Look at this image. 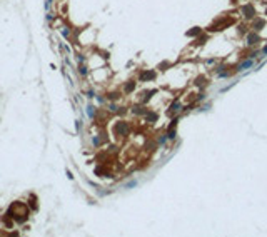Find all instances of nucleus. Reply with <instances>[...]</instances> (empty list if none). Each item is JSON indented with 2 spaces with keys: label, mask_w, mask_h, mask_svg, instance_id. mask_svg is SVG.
<instances>
[{
  "label": "nucleus",
  "mask_w": 267,
  "mask_h": 237,
  "mask_svg": "<svg viewBox=\"0 0 267 237\" xmlns=\"http://www.w3.org/2000/svg\"><path fill=\"white\" fill-rule=\"evenodd\" d=\"M154 94H157V90H155V88H154V90H150V92H147V94H145V97H144V100H142V102H144V104H145V102H149V99H150V97H152V95H154Z\"/></svg>",
  "instance_id": "obj_11"
},
{
  "label": "nucleus",
  "mask_w": 267,
  "mask_h": 237,
  "mask_svg": "<svg viewBox=\"0 0 267 237\" xmlns=\"http://www.w3.org/2000/svg\"><path fill=\"white\" fill-rule=\"evenodd\" d=\"M167 139H169V137H167V135H164V137H160V139H159V142H160V144H165V142H167Z\"/></svg>",
  "instance_id": "obj_20"
},
{
  "label": "nucleus",
  "mask_w": 267,
  "mask_h": 237,
  "mask_svg": "<svg viewBox=\"0 0 267 237\" xmlns=\"http://www.w3.org/2000/svg\"><path fill=\"white\" fill-rule=\"evenodd\" d=\"M152 79H155V72L154 70H145V72H142V74L139 75V80L140 82H149Z\"/></svg>",
  "instance_id": "obj_1"
},
{
  "label": "nucleus",
  "mask_w": 267,
  "mask_h": 237,
  "mask_svg": "<svg viewBox=\"0 0 267 237\" xmlns=\"http://www.w3.org/2000/svg\"><path fill=\"white\" fill-rule=\"evenodd\" d=\"M134 114H145L147 110H145V108L144 107H135V108H134V110H132Z\"/></svg>",
  "instance_id": "obj_12"
},
{
  "label": "nucleus",
  "mask_w": 267,
  "mask_h": 237,
  "mask_svg": "<svg viewBox=\"0 0 267 237\" xmlns=\"http://www.w3.org/2000/svg\"><path fill=\"white\" fill-rule=\"evenodd\" d=\"M264 25H265V22H264L262 19L255 20V22H254V28H255V32H257V30H262V27H264Z\"/></svg>",
  "instance_id": "obj_9"
},
{
  "label": "nucleus",
  "mask_w": 267,
  "mask_h": 237,
  "mask_svg": "<svg viewBox=\"0 0 267 237\" xmlns=\"http://www.w3.org/2000/svg\"><path fill=\"white\" fill-rule=\"evenodd\" d=\"M119 134H127V130H129V127H127V124L125 122H119L117 124V129H115Z\"/></svg>",
  "instance_id": "obj_7"
},
{
  "label": "nucleus",
  "mask_w": 267,
  "mask_h": 237,
  "mask_svg": "<svg viewBox=\"0 0 267 237\" xmlns=\"http://www.w3.org/2000/svg\"><path fill=\"white\" fill-rule=\"evenodd\" d=\"M242 12H244V17H245V19H254V15H255V10H254L252 5H245V7L242 8Z\"/></svg>",
  "instance_id": "obj_2"
},
{
  "label": "nucleus",
  "mask_w": 267,
  "mask_h": 237,
  "mask_svg": "<svg viewBox=\"0 0 267 237\" xmlns=\"http://www.w3.org/2000/svg\"><path fill=\"white\" fill-rule=\"evenodd\" d=\"M254 65V60L252 59H249V60H245V62H242V64H239L237 65V68H235V72H244V70H247L249 67H252Z\"/></svg>",
  "instance_id": "obj_3"
},
{
  "label": "nucleus",
  "mask_w": 267,
  "mask_h": 237,
  "mask_svg": "<svg viewBox=\"0 0 267 237\" xmlns=\"http://www.w3.org/2000/svg\"><path fill=\"white\" fill-rule=\"evenodd\" d=\"M134 90H135V82H132V80L127 82L125 87H124V92H125V94H132Z\"/></svg>",
  "instance_id": "obj_6"
},
{
  "label": "nucleus",
  "mask_w": 267,
  "mask_h": 237,
  "mask_svg": "<svg viewBox=\"0 0 267 237\" xmlns=\"http://www.w3.org/2000/svg\"><path fill=\"white\" fill-rule=\"evenodd\" d=\"M62 33H64V37H69V30H67V28H64Z\"/></svg>",
  "instance_id": "obj_21"
},
{
  "label": "nucleus",
  "mask_w": 267,
  "mask_h": 237,
  "mask_svg": "<svg viewBox=\"0 0 267 237\" xmlns=\"http://www.w3.org/2000/svg\"><path fill=\"white\" fill-rule=\"evenodd\" d=\"M177 122H179V117H174L172 120H170V125H169V129H174V127L177 125Z\"/></svg>",
  "instance_id": "obj_14"
},
{
  "label": "nucleus",
  "mask_w": 267,
  "mask_h": 237,
  "mask_svg": "<svg viewBox=\"0 0 267 237\" xmlns=\"http://www.w3.org/2000/svg\"><path fill=\"white\" fill-rule=\"evenodd\" d=\"M167 137H169V139H175V130H174V129H169Z\"/></svg>",
  "instance_id": "obj_16"
},
{
  "label": "nucleus",
  "mask_w": 267,
  "mask_h": 237,
  "mask_svg": "<svg viewBox=\"0 0 267 237\" xmlns=\"http://www.w3.org/2000/svg\"><path fill=\"white\" fill-rule=\"evenodd\" d=\"M157 119H159V115H157L155 112H152V114H149V115H147V120H149V122H152V124H154V122H157Z\"/></svg>",
  "instance_id": "obj_10"
},
{
  "label": "nucleus",
  "mask_w": 267,
  "mask_h": 237,
  "mask_svg": "<svg viewBox=\"0 0 267 237\" xmlns=\"http://www.w3.org/2000/svg\"><path fill=\"white\" fill-rule=\"evenodd\" d=\"M200 32H202V28H200V27H194L192 30H189V32H187V37H197V35H199Z\"/></svg>",
  "instance_id": "obj_8"
},
{
  "label": "nucleus",
  "mask_w": 267,
  "mask_h": 237,
  "mask_svg": "<svg viewBox=\"0 0 267 237\" xmlns=\"http://www.w3.org/2000/svg\"><path fill=\"white\" fill-rule=\"evenodd\" d=\"M110 110H112V112H115V110H117V105H113V104H112V105H110Z\"/></svg>",
  "instance_id": "obj_22"
},
{
  "label": "nucleus",
  "mask_w": 267,
  "mask_h": 237,
  "mask_svg": "<svg viewBox=\"0 0 267 237\" xmlns=\"http://www.w3.org/2000/svg\"><path fill=\"white\" fill-rule=\"evenodd\" d=\"M205 40H207V37H205V35H204V37H200V39L197 40V44H205Z\"/></svg>",
  "instance_id": "obj_19"
},
{
  "label": "nucleus",
  "mask_w": 267,
  "mask_h": 237,
  "mask_svg": "<svg viewBox=\"0 0 267 237\" xmlns=\"http://www.w3.org/2000/svg\"><path fill=\"white\" fill-rule=\"evenodd\" d=\"M79 74L80 75H87V67L85 65H79Z\"/></svg>",
  "instance_id": "obj_13"
},
{
  "label": "nucleus",
  "mask_w": 267,
  "mask_h": 237,
  "mask_svg": "<svg viewBox=\"0 0 267 237\" xmlns=\"http://www.w3.org/2000/svg\"><path fill=\"white\" fill-rule=\"evenodd\" d=\"M257 42H259V35H257V32L247 33V44H249V45H255Z\"/></svg>",
  "instance_id": "obj_4"
},
{
  "label": "nucleus",
  "mask_w": 267,
  "mask_h": 237,
  "mask_svg": "<svg viewBox=\"0 0 267 237\" xmlns=\"http://www.w3.org/2000/svg\"><path fill=\"white\" fill-rule=\"evenodd\" d=\"M92 144H93V145H99V144H100V139H99V137H93V139H92Z\"/></svg>",
  "instance_id": "obj_18"
},
{
  "label": "nucleus",
  "mask_w": 267,
  "mask_h": 237,
  "mask_svg": "<svg viewBox=\"0 0 267 237\" xmlns=\"http://www.w3.org/2000/svg\"><path fill=\"white\" fill-rule=\"evenodd\" d=\"M262 52H264V53H265V55H267V45L264 47V50H262Z\"/></svg>",
  "instance_id": "obj_23"
},
{
  "label": "nucleus",
  "mask_w": 267,
  "mask_h": 237,
  "mask_svg": "<svg viewBox=\"0 0 267 237\" xmlns=\"http://www.w3.org/2000/svg\"><path fill=\"white\" fill-rule=\"evenodd\" d=\"M93 112H95V110H93V107L89 105V107H87V114H89V117H93Z\"/></svg>",
  "instance_id": "obj_17"
},
{
  "label": "nucleus",
  "mask_w": 267,
  "mask_h": 237,
  "mask_svg": "<svg viewBox=\"0 0 267 237\" xmlns=\"http://www.w3.org/2000/svg\"><path fill=\"white\" fill-rule=\"evenodd\" d=\"M182 108V105H180V102L179 100H174L172 102V105H170V114H177L179 110Z\"/></svg>",
  "instance_id": "obj_5"
},
{
  "label": "nucleus",
  "mask_w": 267,
  "mask_h": 237,
  "mask_svg": "<svg viewBox=\"0 0 267 237\" xmlns=\"http://www.w3.org/2000/svg\"><path fill=\"white\" fill-rule=\"evenodd\" d=\"M107 99L109 100H117L119 99V94H107Z\"/></svg>",
  "instance_id": "obj_15"
}]
</instances>
